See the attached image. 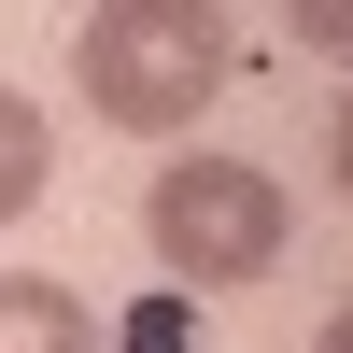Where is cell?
<instances>
[{"label":"cell","instance_id":"6","mask_svg":"<svg viewBox=\"0 0 353 353\" xmlns=\"http://www.w3.org/2000/svg\"><path fill=\"white\" fill-rule=\"evenodd\" d=\"M297 43H325V57H353V0H297Z\"/></svg>","mask_w":353,"mask_h":353},{"label":"cell","instance_id":"5","mask_svg":"<svg viewBox=\"0 0 353 353\" xmlns=\"http://www.w3.org/2000/svg\"><path fill=\"white\" fill-rule=\"evenodd\" d=\"M113 353H184V297H141L128 325H113Z\"/></svg>","mask_w":353,"mask_h":353},{"label":"cell","instance_id":"1","mask_svg":"<svg viewBox=\"0 0 353 353\" xmlns=\"http://www.w3.org/2000/svg\"><path fill=\"white\" fill-rule=\"evenodd\" d=\"M71 85H85L99 128L170 141V128H198V99L226 85V14L212 0H99V14L71 28Z\"/></svg>","mask_w":353,"mask_h":353},{"label":"cell","instance_id":"7","mask_svg":"<svg viewBox=\"0 0 353 353\" xmlns=\"http://www.w3.org/2000/svg\"><path fill=\"white\" fill-rule=\"evenodd\" d=\"M325 156H339V198H353V99H339V141H325Z\"/></svg>","mask_w":353,"mask_h":353},{"label":"cell","instance_id":"2","mask_svg":"<svg viewBox=\"0 0 353 353\" xmlns=\"http://www.w3.org/2000/svg\"><path fill=\"white\" fill-rule=\"evenodd\" d=\"M141 241H156L170 297H198V283H269L283 241H297V198L254 156H170L156 198H141Z\"/></svg>","mask_w":353,"mask_h":353},{"label":"cell","instance_id":"8","mask_svg":"<svg viewBox=\"0 0 353 353\" xmlns=\"http://www.w3.org/2000/svg\"><path fill=\"white\" fill-rule=\"evenodd\" d=\"M311 353H353V311H339V325H325V339H311Z\"/></svg>","mask_w":353,"mask_h":353},{"label":"cell","instance_id":"3","mask_svg":"<svg viewBox=\"0 0 353 353\" xmlns=\"http://www.w3.org/2000/svg\"><path fill=\"white\" fill-rule=\"evenodd\" d=\"M0 353H99V311L57 269H0Z\"/></svg>","mask_w":353,"mask_h":353},{"label":"cell","instance_id":"4","mask_svg":"<svg viewBox=\"0 0 353 353\" xmlns=\"http://www.w3.org/2000/svg\"><path fill=\"white\" fill-rule=\"evenodd\" d=\"M43 184H57V128H43V99H14V85H0V226L43 212Z\"/></svg>","mask_w":353,"mask_h":353}]
</instances>
